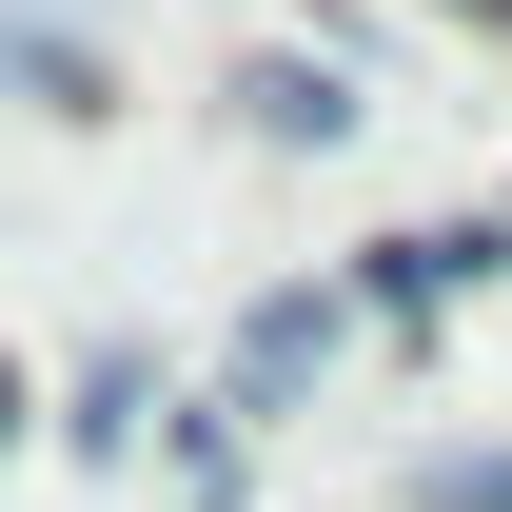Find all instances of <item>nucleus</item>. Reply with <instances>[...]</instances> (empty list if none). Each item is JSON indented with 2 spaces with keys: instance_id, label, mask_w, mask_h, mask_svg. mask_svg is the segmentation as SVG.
<instances>
[{
  "instance_id": "nucleus-3",
  "label": "nucleus",
  "mask_w": 512,
  "mask_h": 512,
  "mask_svg": "<svg viewBox=\"0 0 512 512\" xmlns=\"http://www.w3.org/2000/svg\"><path fill=\"white\" fill-rule=\"evenodd\" d=\"M237 119L276 138V158H335V138H355V99H335V60H256V79H237Z\"/></svg>"
},
{
  "instance_id": "nucleus-4",
  "label": "nucleus",
  "mask_w": 512,
  "mask_h": 512,
  "mask_svg": "<svg viewBox=\"0 0 512 512\" xmlns=\"http://www.w3.org/2000/svg\"><path fill=\"white\" fill-rule=\"evenodd\" d=\"M414 512H512V453H434V473H414Z\"/></svg>"
},
{
  "instance_id": "nucleus-2",
  "label": "nucleus",
  "mask_w": 512,
  "mask_h": 512,
  "mask_svg": "<svg viewBox=\"0 0 512 512\" xmlns=\"http://www.w3.org/2000/svg\"><path fill=\"white\" fill-rule=\"evenodd\" d=\"M493 256H512L493 217H434V237H375V276H355V296H375V316L414 335V316H453V296H473V276H493Z\"/></svg>"
},
{
  "instance_id": "nucleus-1",
  "label": "nucleus",
  "mask_w": 512,
  "mask_h": 512,
  "mask_svg": "<svg viewBox=\"0 0 512 512\" xmlns=\"http://www.w3.org/2000/svg\"><path fill=\"white\" fill-rule=\"evenodd\" d=\"M316 375H335V296H256V335H237V375H217V414H296Z\"/></svg>"
}]
</instances>
